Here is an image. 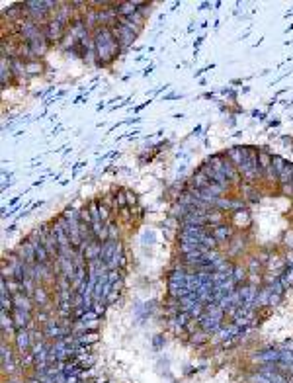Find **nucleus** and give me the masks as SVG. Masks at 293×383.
Here are the masks:
<instances>
[{
  "label": "nucleus",
  "mask_w": 293,
  "mask_h": 383,
  "mask_svg": "<svg viewBox=\"0 0 293 383\" xmlns=\"http://www.w3.org/2000/svg\"><path fill=\"white\" fill-rule=\"evenodd\" d=\"M199 324H201V330L207 332V334H217L223 326H221V320L217 319H209V317H201L199 319Z\"/></svg>",
  "instance_id": "obj_12"
},
{
  "label": "nucleus",
  "mask_w": 293,
  "mask_h": 383,
  "mask_svg": "<svg viewBox=\"0 0 293 383\" xmlns=\"http://www.w3.org/2000/svg\"><path fill=\"white\" fill-rule=\"evenodd\" d=\"M215 205H217V207H221V209H231V207H242V201H231V199L217 197Z\"/></svg>",
  "instance_id": "obj_23"
},
{
  "label": "nucleus",
  "mask_w": 293,
  "mask_h": 383,
  "mask_svg": "<svg viewBox=\"0 0 293 383\" xmlns=\"http://www.w3.org/2000/svg\"><path fill=\"white\" fill-rule=\"evenodd\" d=\"M209 184H211V180L205 176L203 170H199V172H195L192 176V180H190V190H205Z\"/></svg>",
  "instance_id": "obj_11"
},
{
  "label": "nucleus",
  "mask_w": 293,
  "mask_h": 383,
  "mask_svg": "<svg viewBox=\"0 0 293 383\" xmlns=\"http://www.w3.org/2000/svg\"><path fill=\"white\" fill-rule=\"evenodd\" d=\"M127 203V195H125V192H119L117 195H116V205L117 207H123Z\"/></svg>",
  "instance_id": "obj_33"
},
{
  "label": "nucleus",
  "mask_w": 293,
  "mask_h": 383,
  "mask_svg": "<svg viewBox=\"0 0 293 383\" xmlns=\"http://www.w3.org/2000/svg\"><path fill=\"white\" fill-rule=\"evenodd\" d=\"M213 237H215V241H217V243L227 241L229 237H231V229H229V227H223V225H219V227L213 231Z\"/></svg>",
  "instance_id": "obj_21"
},
{
  "label": "nucleus",
  "mask_w": 293,
  "mask_h": 383,
  "mask_svg": "<svg viewBox=\"0 0 293 383\" xmlns=\"http://www.w3.org/2000/svg\"><path fill=\"white\" fill-rule=\"evenodd\" d=\"M292 188H293V182H292Z\"/></svg>",
  "instance_id": "obj_41"
},
{
  "label": "nucleus",
  "mask_w": 293,
  "mask_h": 383,
  "mask_svg": "<svg viewBox=\"0 0 293 383\" xmlns=\"http://www.w3.org/2000/svg\"><path fill=\"white\" fill-rule=\"evenodd\" d=\"M116 237H117V229H116V225H108V241H117Z\"/></svg>",
  "instance_id": "obj_35"
},
{
  "label": "nucleus",
  "mask_w": 293,
  "mask_h": 383,
  "mask_svg": "<svg viewBox=\"0 0 293 383\" xmlns=\"http://www.w3.org/2000/svg\"><path fill=\"white\" fill-rule=\"evenodd\" d=\"M98 340V332H84V334H78V336H74V342H76V346H88V344H94Z\"/></svg>",
  "instance_id": "obj_17"
},
{
  "label": "nucleus",
  "mask_w": 293,
  "mask_h": 383,
  "mask_svg": "<svg viewBox=\"0 0 293 383\" xmlns=\"http://www.w3.org/2000/svg\"><path fill=\"white\" fill-rule=\"evenodd\" d=\"M205 338H207V332H203V330H199L197 334H192V342L194 344H201V342H205Z\"/></svg>",
  "instance_id": "obj_32"
},
{
  "label": "nucleus",
  "mask_w": 293,
  "mask_h": 383,
  "mask_svg": "<svg viewBox=\"0 0 293 383\" xmlns=\"http://www.w3.org/2000/svg\"><path fill=\"white\" fill-rule=\"evenodd\" d=\"M102 243L100 241H90V243H86V251H84V256H86V260L90 262V260H98L100 255H102Z\"/></svg>",
  "instance_id": "obj_16"
},
{
  "label": "nucleus",
  "mask_w": 293,
  "mask_h": 383,
  "mask_svg": "<svg viewBox=\"0 0 293 383\" xmlns=\"http://www.w3.org/2000/svg\"><path fill=\"white\" fill-rule=\"evenodd\" d=\"M33 299H35L39 305H45V303H47V293H45V289L37 286V289L33 291Z\"/></svg>",
  "instance_id": "obj_27"
},
{
  "label": "nucleus",
  "mask_w": 293,
  "mask_h": 383,
  "mask_svg": "<svg viewBox=\"0 0 293 383\" xmlns=\"http://www.w3.org/2000/svg\"><path fill=\"white\" fill-rule=\"evenodd\" d=\"M100 217H102V221L108 219V207H106L104 203H100Z\"/></svg>",
  "instance_id": "obj_36"
},
{
  "label": "nucleus",
  "mask_w": 293,
  "mask_h": 383,
  "mask_svg": "<svg viewBox=\"0 0 293 383\" xmlns=\"http://www.w3.org/2000/svg\"><path fill=\"white\" fill-rule=\"evenodd\" d=\"M244 157H246V149H240V147H233V149L229 151V159L234 162V166H236V168L242 164Z\"/></svg>",
  "instance_id": "obj_18"
},
{
  "label": "nucleus",
  "mask_w": 293,
  "mask_h": 383,
  "mask_svg": "<svg viewBox=\"0 0 293 383\" xmlns=\"http://www.w3.org/2000/svg\"><path fill=\"white\" fill-rule=\"evenodd\" d=\"M182 223H184V227H188V225H192V227H205V225L209 223V221H207V211L192 207L190 213H186V215L182 217Z\"/></svg>",
  "instance_id": "obj_5"
},
{
  "label": "nucleus",
  "mask_w": 293,
  "mask_h": 383,
  "mask_svg": "<svg viewBox=\"0 0 293 383\" xmlns=\"http://www.w3.org/2000/svg\"><path fill=\"white\" fill-rule=\"evenodd\" d=\"M233 280H234V284H240V282L244 280V270H242L240 266H234V270H233Z\"/></svg>",
  "instance_id": "obj_30"
},
{
  "label": "nucleus",
  "mask_w": 293,
  "mask_h": 383,
  "mask_svg": "<svg viewBox=\"0 0 293 383\" xmlns=\"http://www.w3.org/2000/svg\"><path fill=\"white\" fill-rule=\"evenodd\" d=\"M188 322H190V315H188L186 311L178 313V315H176V319H174V324H176V326H178L180 330H182V328H184V326H186Z\"/></svg>",
  "instance_id": "obj_26"
},
{
  "label": "nucleus",
  "mask_w": 293,
  "mask_h": 383,
  "mask_svg": "<svg viewBox=\"0 0 293 383\" xmlns=\"http://www.w3.org/2000/svg\"><path fill=\"white\" fill-rule=\"evenodd\" d=\"M0 322H2V332H6V330H8V332H12V330L16 328V324H14V319H12V317H8L4 311L0 313Z\"/></svg>",
  "instance_id": "obj_22"
},
{
  "label": "nucleus",
  "mask_w": 293,
  "mask_h": 383,
  "mask_svg": "<svg viewBox=\"0 0 293 383\" xmlns=\"http://www.w3.org/2000/svg\"><path fill=\"white\" fill-rule=\"evenodd\" d=\"M117 245H119V241H106V243H104V247H102V255H100V260H102L106 266L110 264V260H112V256H114V253H116Z\"/></svg>",
  "instance_id": "obj_13"
},
{
  "label": "nucleus",
  "mask_w": 293,
  "mask_h": 383,
  "mask_svg": "<svg viewBox=\"0 0 293 383\" xmlns=\"http://www.w3.org/2000/svg\"><path fill=\"white\" fill-rule=\"evenodd\" d=\"M288 262H290V268H293V253L288 255Z\"/></svg>",
  "instance_id": "obj_40"
},
{
  "label": "nucleus",
  "mask_w": 293,
  "mask_h": 383,
  "mask_svg": "<svg viewBox=\"0 0 293 383\" xmlns=\"http://www.w3.org/2000/svg\"><path fill=\"white\" fill-rule=\"evenodd\" d=\"M112 32H114L116 39H117L123 47H125V45H129L131 41L135 39V35H137V32H133V30L125 28V26H121V24H116V28H114Z\"/></svg>",
  "instance_id": "obj_8"
},
{
  "label": "nucleus",
  "mask_w": 293,
  "mask_h": 383,
  "mask_svg": "<svg viewBox=\"0 0 293 383\" xmlns=\"http://www.w3.org/2000/svg\"><path fill=\"white\" fill-rule=\"evenodd\" d=\"M280 358H282V352L278 350V348H270V350H264V352H258L252 360L254 362H258V364H280Z\"/></svg>",
  "instance_id": "obj_7"
},
{
  "label": "nucleus",
  "mask_w": 293,
  "mask_h": 383,
  "mask_svg": "<svg viewBox=\"0 0 293 383\" xmlns=\"http://www.w3.org/2000/svg\"><path fill=\"white\" fill-rule=\"evenodd\" d=\"M33 340H32V334L24 328V330H18L16 332V346H18V350L20 354H28V350L32 348Z\"/></svg>",
  "instance_id": "obj_9"
},
{
  "label": "nucleus",
  "mask_w": 293,
  "mask_h": 383,
  "mask_svg": "<svg viewBox=\"0 0 293 383\" xmlns=\"http://www.w3.org/2000/svg\"><path fill=\"white\" fill-rule=\"evenodd\" d=\"M119 41L116 39V35L112 32V28H100L96 32V39H94V45H96V53L98 57L106 63V61H112V57L119 51Z\"/></svg>",
  "instance_id": "obj_1"
},
{
  "label": "nucleus",
  "mask_w": 293,
  "mask_h": 383,
  "mask_svg": "<svg viewBox=\"0 0 293 383\" xmlns=\"http://www.w3.org/2000/svg\"><path fill=\"white\" fill-rule=\"evenodd\" d=\"M39 241L41 245L45 247L49 258H59V243H57V237L53 233V229H49L47 225H43L39 229Z\"/></svg>",
  "instance_id": "obj_4"
},
{
  "label": "nucleus",
  "mask_w": 293,
  "mask_h": 383,
  "mask_svg": "<svg viewBox=\"0 0 293 383\" xmlns=\"http://www.w3.org/2000/svg\"><path fill=\"white\" fill-rule=\"evenodd\" d=\"M37 70H41V64L37 63V61H32V63H28L26 64V72H37Z\"/></svg>",
  "instance_id": "obj_34"
},
{
  "label": "nucleus",
  "mask_w": 293,
  "mask_h": 383,
  "mask_svg": "<svg viewBox=\"0 0 293 383\" xmlns=\"http://www.w3.org/2000/svg\"><path fill=\"white\" fill-rule=\"evenodd\" d=\"M12 303H14V309H22V311H32V301L30 297L22 291V293H14L12 295Z\"/></svg>",
  "instance_id": "obj_14"
},
{
  "label": "nucleus",
  "mask_w": 293,
  "mask_h": 383,
  "mask_svg": "<svg viewBox=\"0 0 293 383\" xmlns=\"http://www.w3.org/2000/svg\"><path fill=\"white\" fill-rule=\"evenodd\" d=\"M272 164H274V170H276V172H278V176H280V172L286 168V164H288V162L282 159V157H274V159H272Z\"/></svg>",
  "instance_id": "obj_28"
},
{
  "label": "nucleus",
  "mask_w": 293,
  "mask_h": 383,
  "mask_svg": "<svg viewBox=\"0 0 293 383\" xmlns=\"http://www.w3.org/2000/svg\"><path fill=\"white\" fill-rule=\"evenodd\" d=\"M14 324L18 330H24L26 326H30V311H22V309H14Z\"/></svg>",
  "instance_id": "obj_15"
},
{
  "label": "nucleus",
  "mask_w": 293,
  "mask_h": 383,
  "mask_svg": "<svg viewBox=\"0 0 293 383\" xmlns=\"http://www.w3.org/2000/svg\"><path fill=\"white\" fill-rule=\"evenodd\" d=\"M80 223H86V225L92 223V215H90V209H80Z\"/></svg>",
  "instance_id": "obj_31"
},
{
  "label": "nucleus",
  "mask_w": 293,
  "mask_h": 383,
  "mask_svg": "<svg viewBox=\"0 0 293 383\" xmlns=\"http://www.w3.org/2000/svg\"><path fill=\"white\" fill-rule=\"evenodd\" d=\"M238 172H240L246 180H250V182L260 176L262 168H260V162H258V155H256L254 149L246 147V157L242 160V164L238 166Z\"/></svg>",
  "instance_id": "obj_2"
},
{
  "label": "nucleus",
  "mask_w": 293,
  "mask_h": 383,
  "mask_svg": "<svg viewBox=\"0 0 293 383\" xmlns=\"http://www.w3.org/2000/svg\"><path fill=\"white\" fill-rule=\"evenodd\" d=\"M221 170H223V174H225V178H227L229 182H238V180H240L238 168H234V162L229 159V157H223V160H221Z\"/></svg>",
  "instance_id": "obj_10"
},
{
  "label": "nucleus",
  "mask_w": 293,
  "mask_h": 383,
  "mask_svg": "<svg viewBox=\"0 0 293 383\" xmlns=\"http://www.w3.org/2000/svg\"><path fill=\"white\" fill-rule=\"evenodd\" d=\"M207 221L211 225H221V221H223V215H221V211H217V209H209L207 211Z\"/></svg>",
  "instance_id": "obj_25"
},
{
  "label": "nucleus",
  "mask_w": 293,
  "mask_h": 383,
  "mask_svg": "<svg viewBox=\"0 0 293 383\" xmlns=\"http://www.w3.org/2000/svg\"><path fill=\"white\" fill-rule=\"evenodd\" d=\"M280 282L284 287H292L293 286V268H286L280 276Z\"/></svg>",
  "instance_id": "obj_24"
},
{
  "label": "nucleus",
  "mask_w": 293,
  "mask_h": 383,
  "mask_svg": "<svg viewBox=\"0 0 293 383\" xmlns=\"http://www.w3.org/2000/svg\"><path fill=\"white\" fill-rule=\"evenodd\" d=\"M92 311H94V313H98V315H100V313H102V311H104V303H94V305H92Z\"/></svg>",
  "instance_id": "obj_37"
},
{
  "label": "nucleus",
  "mask_w": 293,
  "mask_h": 383,
  "mask_svg": "<svg viewBox=\"0 0 293 383\" xmlns=\"http://www.w3.org/2000/svg\"><path fill=\"white\" fill-rule=\"evenodd\" d=\"M256 268H258V264H256V260H250V270H252V272H256Z\"/></svg>",
  "instance_id": "obj_39"
},
{
  "label": "nucleus",
  "mask_w": 293,
  "mask_h": 383,
  "mask_svg": "<svg viewBox=\"0 0 293 383\" xmlns=\"http://www.w3.org/2000/svg\"><path fill=\"white\" fill-rule=\"evenodd\" d=\"M280 180H282V184L284 186H290L293 182V164H286V168L280 172V176H278Z\"/></svg>",
  "instance_id": "obj_20"
},
{
  "label": "nucleus",
  "mask_w": 293,
  "mask_h": 383,
  "mask_svg": "<svg viewBox=\"0 0 293 383\" xmlns=\"http://www.w3.org/2000/svg\"><path fill=\"white\" fill-rule=\"evenodd\" d=\"M65 24H61L59 20H49L45 24V39L47 41H59L65 35Z\"/></svg>",
  "instance_id": "obj_6"
},
{
  "label": "nucleus",
  "mask_w": 293,
  "mask_h": 383,
  "mask_svg": "<svg viewBox=\"0 0 293 383\" xmlns=\"http://www.w3.org/2000/svg\"><path fill=\"white\" fill-rule=\"evenodd\" d=\"M270 297H272L270 287L260 289V291H258V297H256V301H254V307H266V305H270Z\"/></svg>",
  "instance_id": "obj_19"
},
{
  "label": "nucleus",
  "mask_w": 293,
  "mask_h": 383,
  "mask_svg": "<svg viewBox=\"0 0 293 383\" xmlns=\"http://www.w3.org/2000/svg\"><path fill=\"white\" fill-rule=\"evenodd\" d=\"M108 282L114 286V284H117V282H121V274H119V270H108Z\"/></svg>",
  "instance_id": "obj_29"
},
{
  "label": "nucleus",
  "mask_w": 293,
  "mask_h": 383,
  "mask_svg": "<svg viewBox=\"0 0 293 383\" xmlns=\"http://www.w3.org/2000/svg\"><path fill=\"white\" fill-rule=\"evenodd\" d=\"M209 237V231L205 227H184L180 233V243H188V245H203L205 239Z\"/></svg>",
  "instance_id": "obj_3"
},
{
  "label": "nucleus",
  "mask_w": 293,
  "mask_h": 383,
  "mask_svg": "<svg viewBox=\"0 0 293 383\" xmlns=\"http://www.w3.org/2000/svg\"><path fill=\"white\" fill-rule=\"evenodd\" d=\"M125 195H127V203H131V205H133V203L137 201V197H135V193H131V192H125Z\"/></svg>",
  "instance_id": "obj_38"
}]
</instances>
